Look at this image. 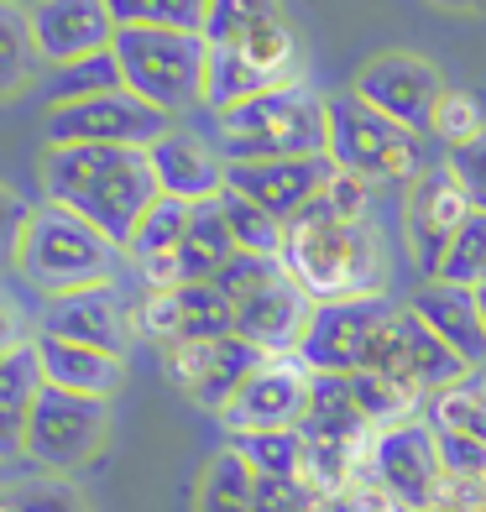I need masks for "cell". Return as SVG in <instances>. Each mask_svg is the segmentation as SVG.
<instances>
[{
	"label": "cell",
	"mask_w": 486,
	"mask_h": 512,
	"mask_svg": "<svg viewBox=\"0 0 486 512\" xmlns=\"http://www.w3.org/2000/svg\"><path fill=\"white\" fill-rule=\"evenodd\" d=\"M42 194L48 204L74 209L79 220L115 246H131L142 215L162 199L157 173L142 147H48L42 152Z\"/></svg>",
	"instance_id": "6da1fadb"
},
{
	"label": "cell",
	"mask_w": 486,
	"mask_h": 512,
	"mask_svg": "<svg viewBox=\"0 0 486 512\" xmlns=\"http://www.w3.org/2000/svg\"><path fill=\"white\" fill-rule=\"evenodd\" d=\"M283 267L314 304H340V298H382L387 262L382 241L366 220H340L324 199H314L304 215L288 220Z\"/></svg>",
	"instance_id": "7a4b0ae2"
},
{
	"label": "cell",
	"mask_w": 486,
	"mask_h": 512,
	"mask_svg": "<svg viewBox=\"0 0 486 512\" xmlns=\"http://www.w3.org/2000/svg\"><path fill=\"white\" fill-rule=\"evenodd\" d=\"M330 142L324 95L298 79L277 84L267 95L225 110L215 121V147L225 162H267V157H314Z\"/></svg>",
	"instance_id": "3957f363"
},
{
	"label": "cell",
	"mask_w": 486,
	"mask_h": 512,
	"mask_svg": "<svg viewBox=\"0 0 486 512\" xmlns=\"http://www.w3.org/2000/svg\"><path fill=\"white\" fill-rule=\"evenodd\" d=\"M115 267H121V246H115L105 230H95L63 204L32 209L27 236H21V256H16V272L27 277L32 288H42L53 298V293L115 283Z\"/></svg>",
	"instance_id": "277c9868"
},
{
	"label": "cell",
	"mask_w": 486,
	"mask_h": 512,
	"mask_svg": "<svg viewBox=\"0 0 486 512\" xmlns=\"http://www.w3.org/2000/svg\"><path fill=\"white\" fill-rule=\"evenodd\" d=\"M126 89L147 105L168 110L173 121L183 110L204 105V74H210V42L199 32H157V27H121L115 32Z\"/></svg>",
	"instance_id": "5b68a950"
},
{
	"label": "cell",
	"mask_w": 486,
	"mask_h": 512,
	"mask_svg": "<svg viewBox=\"0 0 486 512\" xmlns=\"http://www.w3.org/2000/svg\"><path fill=\"white\" fill-rule=\"evenodd\" d=\"M324 121H330V162L340 173H356L366 183L387 178H419L424 162V136L398 126L392 115L372 110L361 95H324Z\"/></svg>",
	"instance_id": "8992f818"
},
{
	"label": "cell",
	"mask_w": 486,
	"mask_h": 512,
	"mask_svg": "<svg viewBox=\"0 0 486 512\" xmlns=\"http://www.w3.org/2000/svg\"><path fill=\"white\" fill-rule=\"evenodd\" d=\"M48 147H152L157 136L173 131V115L147 105L131 89H110L95 100H68V105H48L42 115Z\"/></svg>",
	"instance_id": "52a82bcc"
},
{
	"label": "cell",
	"mask_w": 486,
	"mask_h": 512,
	"mask_svg": "<svg viewBox=\"0 0 486 512\" xmlns=\"http://www.w3.org/2000/svg\"><path fill=\"white\" fill-rule=\"evenodd\" d=\"M110 439V403L105 398H79L63 387H42L27 424V455L42 476H68L89 465Z\"/></svg>",
	"instance_id": "ba28073f"
},
{
	"label": "cell",
	"mask_w": 486,
	"mask_h": 512,
	"mask_svg": "<svg viewBox=\"0 0 486 512\" xmlns=\"http://www.w3.org/2000/svg\"><path fill=\"white\" fill-rule=\"evenodd\" d=\"M366 371H372V377L413 387L419 398H434V392H445V387L471 377V366L460 361L408 304H392L387 309L382 330L372 340V356H366Z\"/></svg>",
	"instance_id": "9c48e42d"
},
{
	"label": "cell",
	"mask_w": 486,
	"mask_h": 512,
	"mask_svg": "<svg viewBox=\"0 0 486 512\" xmlns=\"http://www.w3.org/2000/svg\"><path fill=\"white\" fill-rule=\"evenodd\" d=\"M366 471H372L408 512H434L445 502V486H450L434 418H403V424L377 429L372 450H366Z\"/></svg>",
	"instance_id": "30bf717a"
},
{
	"label": "cell",
	"mask_w": 486,
	"mask_h": 512,
	"mask_svg": "<svg viewBox=\"0 0 486 512\" xmlns=\"http://www.w3.org/2000/svg\"><path fill=\"white\" fill-rule=\"evenodd\" d=\"M267 356L241 335H215V340H173L162 345V366L168 382L183 392L189 403H199L204 413H225V403L241 392V382L257 371Z\"/></svg>",
	"instance_id": "8fae6325"
},
{
	"label": "cell",
	"mask_w": 486,
	"mask_h": 512,
	"mask_svg": "<svg viewBox=\"0 0 486 512\" xmlns=\"http://www.w3.org/2000/svg\"><path fill=\"white\" fill-rule=\"evenodd\" d=\"M314 398V371L298 356H267L251 377L241 382V392L225 403L220 424L246 439V434H272V429H298Z\"/></svg>",
	"instance_id": "7c38bea8"
},
{
	"label": "cell",
	"mask_w": 486,
	"mask_h": 512,
	"mask_svg": "<svg viewBox=\"0 0 486 512\" xmlns=\"http://www.w3.org/2000/svg\"><path fill=\"white\" fill-rule=\"evenodd\" d=\"M445 89H450V84L439 79V68H434L429 58L392 48V53H377V58H366V63H361V74H356V84H351V95H361L372 110L392 115L398 126L429 136L434 110H439V100H445Z\"/></svg>",
	"instance_id": "4fadbf2b"
},
{
	"label": "cell",
	"mask_w": 486,
	"mask_h": 512,
	"mask_svg": "<svg viewBox=\"0 0 486 512\" xmlns=\"http://www.w3.org/2000/svg\"><path fill=\"white\" fill-rule=\"evenodd\" d=\"M471 220V199L466 189H460V178L445 168H424L419 178H413L408 189V256L413 267H419L424 277H439L445 272V256L460 236V225Z\"/></svg>",
	"instance_id": "5bb4252c"
},
{
	"label": "cell",
	"mask_w": 486,
	"mask_h": 512,
	"mask_svg": "<svg viewBox=\"0 0 486 512\" xmlns=\"http://www.w3.org/2000/svg\"><path fill=\"white\" fill-rule=\"evenodd\" d=\"M387 309H392V298H340V304H319L298 361L309 371H335V377L366 371V356H372V340L382 330Z\"/></svg>",
	"instance_id": "9a60e30c"
},
{
	"label": "cell",
	"mask_w": 486,
	"mask_h": 512,
	"mask_svg": "<svg viewBox=\"0 0 486 512\" xmlns=\"http://www.w3.org/2000/svg\"><path fill=\"white\" fill-rule=\"evenodd\" d=\"M335 178L330 152L314 157H267V162H225V189L246 194L251 204H262L267 215L293 220L324 194V183Z\"/></svg>",
	"instance_id": "2e32d148"
},
{
	"label": "cell",
	"mask_w": 486,
	"mask_h": 512,
	"mask_svg": "<svg viewBox=\"0 0 486 512\" xmlns=\"http://www.w3.org/2000/svg\"><path fill=\"white\" fill-rule=\"evenodd\" d=\"M37 335L74 340V345H89V351H105V356L126 361L131 319H126V304H121V288H115V283H95V288L53 293L48 304H42Z\"/></svg>",
	"instance_id": "e0dca14e"
},
{
	"label": "cell",
	"mask_w": 486,
	"mask_h": 512,
	"mask_svg": "<svg viewBox=\"0 0 486 512\" xmlns=\"http://www.w3.org/2000/svg\"><path fill=\"white\" fill-rule=\"evenodd\" d=\"M27 21H32L37 53L48 68L105 53L115 48V32H121L110 16V0H42V6L27 11Z\"/></svg>",
	"instance_id": "ac0fdd59"
},
{
	"label": "cell",
	"mask_w": 486,
	"mask_h": 512,
	"mask_svg": "<svg viewBox=\"0 0 486 512\" xmlns=\"http://www.w3.org/2000/svg\"><path fill=\"white\" fill-rule=\"evenodd\" d=\"M314 298L283 272L277 283H267L262 293H251L246 304H236V335L251 340L262 356H298L314 324Z\"/></svg>",
	"instance_id": "d6986e66"
},
{
	"label": "cell",
	"mask_w": 486,
	"mask_h": 512,
	"mask_svg": "<svg viewBox=\"0 0 486 512\" xmlns=\"http://www.w3.org/2000/svg\"><path fill=\"white\" fill-rule=\"evenodd\" d=\"M147 162L157 173V189L168 199H183V204H210L225 194V157L220 147H210L204 136L173 126L168 136H157L147 147Z\"/></svg>",
	"instance_id": "ffe728a7"
},
{
	"label": "cell",
	"mask_w": 486,
	"mask_h": 512,
	"mask_svg": "<svg viewBox=\"0 0 486 512\" xmlns=\"http://www.w3.org/2000/svg\"><path fill=\"white\" fill-rule=\"evenodd\" d=\"M408 309L419 314L471 371L486 366V319H481V304H476V288L445 283V277H424V288L408 298Z\"/></svg>",
	"instance_id": "44dd1931"
},
{
	"label": "cell",
	"mask_w": 486,
	"mask_h": 512,
	"mask_svg": "<svg viewBox=\"0 0 486 512\" xmlns=\"http://www.w3.org/2000/svg\"><path fill=\"white\" fill-rule=\"evenodd\" d=\"M32 345H37L42 382H48V387L110 403L115 392H121V382H126V361L121 356L89 351V345H74V340H53V335H32Z\"/></svg>",
	"instance_id": "7402d4cb"
},
{
	"label": "cell",
	"mask_w": 486,
	"mask_h": 512,
	"mask_svg": "<svg viewBox=\"0 0 486 512\" xmlns=\"http://www.w3.org/2000/svg\"><path fill=\"white\" fill-rule=\"evenodd\" d=\"M42 387L48 382H42V361L32 340H21L11 356H0V465L27 455V424Z\"/></svg>",
	"instance_id": "603a6c76"
},
{
	"label": "cell",
	"mask_w": 486,
	"mask_h": 512,
	"mask_svg": "<svg viewBox=\"0 0 486 512\" xmlns=\"http://www.w3.org/2000/svg\"><path fill=\"white\" fill-rule=\"evenodd\" d=\"M230 256H236V236H230V225H225L220 199L194 204L189 230H183V246H178V272H183V283H215L220 267L230 262Z\"/></svg>",
	"instance_id": "cb8c5ba5"
},
{
	"label": "cell",
	"mask_w": 486,
	"mask_h": 512,
	"mask_svg": "<svg viewBox=\"0 0 486 512\" xmlns=\"http://www.w3.org/2000/svg\"><path fill=\"white\" fill-rule=\"evenodd\" d=\"M42 68H48V63H42V53H37V37H32L27 11L0 0V100L27 95Z\"/></svg>",
	"instance_id": "d4e9b609"
},
{
	"label": "cell",
	"mask_w": 486,
	"mask_h": 512,
	"mask_svg": "<svg viewBox=\"0 0 486 512\" xmlns=\"http://www.w3.org/2000/svg\"><path fill=\"white\" fill-rule=\"evenodd\" d=\"M257 507V471H251V460L225 445L210 455L199 476V512H251Z\"/></svg>",
	"instance_id": "484cf974"
},
{
	"label": "cell",
	"mask_w": 486,
	"mask_h": 512,
	"mask_svg": "<svg viewBox=\"0 0 486 512\" xmlns=\"http://www.w3.org/2000/svg\"><path fill=\"white\" fill-rule=\"evenodd\" d=\"M267 89H277L257 63H251L241 48H210V74H204V105H210L215 115L236 110L246 100L267 95Z\"/></svg>",
	"instance_id": "4316f807"
},
{
	"label": "cell",
	"mask_w": 486,
	"mask_h": 512,
	"mask_svg": "<svg viewBox=\"0 0 486 512\" xmlns=\"http://www.w3.org/2000/svg\"><path fill=\"white\" fill-rule=\"evenodd\" d=\"M189 215H194V204L162 194V199L147 209V215H142V225H136V236H131L126 256H131L136 267H142V262H157V256H178L183 230H189Z\"/></svg>",
	"instance_id": "83f0119b"
},
{
	"label": "cell",
	"mask_w": 486,
	"mask_h": 512,
	"mask_svg": "<svg viewBox=\"0 0 486 512\" xmlns=\"http://www.w3.org/2000/svg\"><path fill=\"white\" fill-rule=\"evenodd\" d=\"M220 209H225V225L236 236V251H257V256H283V241H288V225L267 215L262 204H251L246 194L225 189L220 194Z\"/></svg>",
	"instance_id": "f1b7e54d"
},
{
	"label": "cell",
	"mask_w": 486,
	"mask_h": 512,
	"mask_svg": "<svg viewBox=\"0 0 486 512\" xmlns=\"http://www.w3.org/2000/svg\"><path fill=\"white\" fill-rule=\"evenodd\" d=\"M115 27H157V32H199L210 0H110Z\"/></svg>",
	"instance_id": "f546056e"
},
{
	"label": "cell",
	"mask_w": 486,
	"mask_h": 512,
	"mask_svg": "<svg viewBox=\"0 0 486 512\" xmlns=\"http://www.w3.org/2000/svg\"><path fill=\"white\" fill-rule=\"evenodd\" d=\"M110 89H126V74H121V58H115V48L53 68V105L95 100V95H110Z\"/></svg>",
	"instance_id": "4dcf8cb0"
},
{
	"label": "cell",
	"mask_w": 486,
	"mask_h": 512,
	"mask_svg": "<svg viewBox=\"0 0 486 512\" xmlns=\"http://www.w3.org/2000/svg\"><path fill=\"white\" fill-rule=\"evenodd\" d=\"M236 450L251 460L257 476H309V439L304 429H272V434H246Z\"/></svg>",
	"instance_id": "1f68e13d"
},
{
	"label": "cell",
	"mask_w": 486,
	"mask_h": 512,
	"mask_svg": "<svg viewBox=\"0 0 486 512\" xmlns=\"http://www.w3.org/2000/svg\"><path fill=\"white\" fill-rule=\"evenodd\" d=\"M178 314H183V335L178 340H215V335H236V304L215 283H183L178 288Z\"/></svg>",
	"instance_id": "d6a6232c"
},
{
	"label": "cell",
	"mask_w": 486,
	"mask_h": 512,
	"mask_svg": "<svg viewBox=\"0 0 486 512\" xmlns=\"http://www.w3.org/2000/svg\"><path fill=\"white\" fill-rule=\"evenodd\" d=\"M429 418H434V429L466 434V439H481V445H486V387L476 377H466V382H455L445 392H434V398H429Z\"/></svg>",
	"instance_id": "836d02e7"
},
{
	"label": "cell",
	"mask_w": 486,
	"mask_h": 512,
	"mask_svg": "<svg viewBox=\"0 0 486 512\" xmlns=\"http://www.w3.org/2000/svg\"><path fill=\"white\" fill-rule=\"evenodd\" d=\"M283 16L277 0H210V16H204V42L210 48H236L257 27Z\"/></svg>",
	"instance_id": "e575fe53"
},
{
	"label": "cell",
	"mask_w": 486,
	"mask_h": 512,
	"mask_svg": "<svg viewBox=\"0 0 486 512\" xmlns=\"http://www.w3.org/2000/svg\"><path fill=\"white\" fill-rule=\"evenodd\" d=\"M288 267H283V256H257V251H236L230 262L220 267L215 277V293H225L230 304H246L251 293H262L267 283H277Z\"/></svg>",
	"instance_id": "d590c367"
},
{
	"label": "cell",
	"mask_w": 486,
	"mask_h": 512,
	"mask_svg": "<svg viewBox=\"0 0 486 512\" xmlns=\"http://www.w3.org/2000/svg\"><path fill=\"white\" fill-rule=\"evenodd\" d=\"M434 142H445V152L466 147V142H481L486 136V115L476 105V95H460V89H445V100L434 110V126H429Z\"/></svg>",
	"instance_id": "8d00e7d4"
},
{
	"label": "cell",
	"mask_w": 486,
	"mask_h": 512,
	"mask_svg": "<svg viewBox=\"0 0 486 512\" xmlns=\"http://www.w3.org/2000/svg\"><path fill=\"white\" fill-rule=\"evenodd\" d=\"M445 283H466V288H481L486 283V215L471 209V220L460 225V236L445 256Z\"/></svg>",
	"instance_id": "74e56055"
},
{
	"label": "cell",
	"mask_w": 486,
	"mask_h": 512,
	"mask_svg": "<svg viewBox=\"0 0 486 512\" xmlns=\"http://www.w3.org/2000/svg\"><path fill=\"white\" fill-rule=\"evenodd\" d=\"M324 497L309 476H257V507L251 512H324Z\"/></svg>",
	"instance_id": "f35d334b"
},
{
	"label": "cell",
	"mask_w": 486,
	"mask_h": 512,
	"mask_svg": "<svg viewBox=\"0 0 486 512\" xmlns=\"http://www.w3.org/2000/svg\"><path fill=\"white\" fill-rule=\"evenodd\" d=\"M11 502H16V512H89L79 486H68L63 476H42V481L16 486Z\"/></svg>",
	"instance_id": "ab89813d"
},
{
	"label": "cell",
	"mask_w": 486,
	"mask_h": 512,
	"mask_svg": "<svg viewBox=\"0 0 486 512\" xmlns=\"http://www.w3.org/2000/svg\"><path fill=\"white\" fill-rule=\"evenodd\" d=\"M136 330L152 335L157 345H173V340L183 335L178 288H168V293H142V309H136Z\"/></svg>",
	"instance_id": "60d3db41"
},
{
	"label": "cell",
	"mask_w": 486,
	"mask_h": 512,
	"mask_svg": "<svg viewBox=\"0 0 486 512\" xmlns=\"http://www.w3.org/2000/svg\"><path fill=\"white\" fill-rule=\"evenodd\" d=\"M27 220H32V204L21 199L16 189H6V183H0V272L16 267L21 236H27Z\"/></svg>",
	"instance_id": "b9f144b4"
},
{
	"label": "cell",
	"mask_w": 486,
	"mask_h": 512,
	"mask_svg": "<svg viewBox=\"0 0 486 512\" xmlns=\"http://www.w3.org/2000/svg\"><path fill=\"white\" fill-rule=\"evenodd\" d=\"M445 162H450V173L460 178V189H466L471 209H481V215H486V136H481V142H466V147L445 152Z\"/></svg>",
	"instance_id": "7bdbcfd3"
},
{
	"label": "cell",
	"mask_w": 486,
	"mask_h": 512,
	"mask_svg": "<svg viewBox=\"0 0 486 512\" xmlns=\"http://www.w3.org/2000/svg\"><path fill=\"white\" fill-rule=\"evenodd\" d=\"M439 455H445V476L450 481H481L486 476V445H481V439L439 429Z\"/></svg>",
	"instance_id": "ee69618b"
},
{
	"label": "cell",
	"mask_w": 486,
	"mask_h": 512,
	"mask_svg": "<svg viewBox=\"0 0 486 512\" xmlns=\"http://www.w3.org/2000/svg\"><path fill=\"white\" fill-rule=\"evenodd\" d=\"M319 199L330 204L340 220H366V209H372V183L356 178V173H340V168H335V178L324 183V194H319Z\"/></svg>",
	"instance_id": "f6af8a7d"
},
{
	"label": "cell",
	"mask_w": 486,
	"mask_h": 512,
	"mask_svg": "<svg viewBox=\"0 0 486 512\" xmlns=\"http://www.w3.org/2000/svg\"><path fill=\"white\" fill-rule=\"evenodd\" d=\"M16 345H21V319H16L6 304H0V356H11Z\"/></svg>",
	"instance_id": "bcb514c9"
},
{
	"label": "cell",
	"mask_w": 486,
	"mask_h": 512,
	"mask_svg": "<svg viewBox=\"0 0 486 512\" xmlns=\"http://www.w3.org/2000/svg\"><path fill=\"white\" fill-rule=\"evenodd\" d=\"M439 11H486V0H429Z\"/></svg>",
	"instance_id": "7dc6e473"
},
{
	"label": "cell",
	"mask_w": 486,
	"mask_h": 512,
	"mask_svg": "<svg viewBox=\"0 0 486 512\" xmlns=\"http://www.w3.org/2000/svg\"><path fill=\"white\" fill-rule=\"evenodd\" d=\"M6 6H21V11H32V6H42V0H6Z\"/></svg>",
	"instance_id": "c3c4849f"
},
{
	"label": "cell",
	"mask_w": 486,
	"mask_h": 512,
	"mask_svg": "<svg viewBox=\"0 0 486 512\" xmlns=\"http://www.w3.org/2000/svg\"><path fill=\"white\" fill-rule=\"evenodd\" d=\"M0 512H16V502H11V492H0Z\"/></svg>",
	"instance_id": "681fc988"
},
{
	"label": "cell",
	"mask_w": 486,
	"mask_h": 512,
	"mask_svg": "<svg viewBox=\"0 0 486 512\" xmlns=\"http://www.w3.org/2000/svg\"><path fill=\"white\" fill-rule=\"evenodd\" d=\"M476 304H481V319H486V283L476 288Z\"/></svg>",
	"instance_id": "f907efd6"
},
{
	"label": "cell",
	"mask_w": 486,
	"mask_h": 512,
	"mask_svg": "<svg viewBox=\"0 0 486 512\" xmlns=\"http://www.w3.org/2000/svg\"><path fill=\"white\" fill-rule=\"evenodd\" d=\"M324 512H330V507H324Z\"/></svg>",
	"instance_id": "816d5d0a"
}]
</instances>
